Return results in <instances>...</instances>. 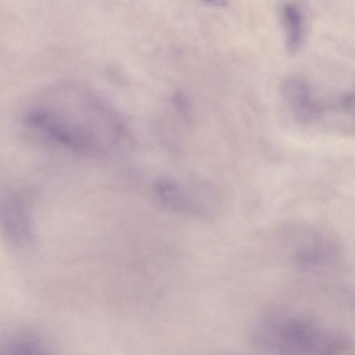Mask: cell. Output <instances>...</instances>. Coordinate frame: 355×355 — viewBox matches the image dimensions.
Here are the masks:
<instances>
[{"label":"cell","mask_w":355,"mask_h":355,"mask_svg":"<svg viewBox=\"0 0 355 355\" xmlns=\"http://www.w3.org/2000/svg\"><path fill=\"white\" fill-rule=\"evenodd\" d=\"M293 261L304 270L324 268L334 263L335 246L323 234L310 229L297 230L288 235Z\"/></svg>","instance_id":"cell-4"},{"label":"cell","mask_w":355,"mask_h":355,"mask_svg":"<svg viewBox=\"0 0 355 355\" xmlns=\"http://www.w3.org/2000/svg\"><path fill=\"white\" fill-rule=\"evenodd\" d=\"M0 227L12 245L23 248L32 244V217L26 204L18 195L11 193L0 200Z\"/></svg>","instance_id":"cell-5"},{"label":"cell","mask_w":355,"mask_h":355,"mask_svg":"<svg viewBox=\"0 0 355 355\" xmlns=\"http://www.w3.org/2000/svg\"><path fill=\"white\" fill-rule=\"evenodd\" d=\"M158 199L171 209L198 215H209L220 205L218 194L204 184L187 185L177 180L162 178L156 182Z\"/></svg>","instance_id":"cell-3"},{"label":"cell","mask_w":355,"mask_h":355,"mask_svg":"<svg viewBox=\"0 0 355 355\" xmlns=\"http://www.w3.org/2000/svg\"><path fill=\"white\" fill-rule=\"evenodd\" d=\"M284 101L294 117L301 123H310L324 112L325 106L315 101L306 81L300 78H290L281 88Z\"/></svg>","instance_id":"cell-6"},{"label":"cell","mask_w":355,"mask_h":355,"mask_svg":"<svg viewBox=\"0 0 355 355\" xmlns=\"http://www.w3.org/2000/svg\"><path fill=\"white\" fill-rule=\"evenodd\" d=\"M205 3L216 7V8H223L225 7L228 3L229 0H202Z\"/></svg>","instance_id":"cell-8"},{"label":"cell","mask_w":355,"mask_h":355,"mask_svg":"<svg viewBox=\"0 0 355 355\" xmlns=\"http://www.w3.org/2000/svg\"><path fill=\"white\" fill-rule=\"evenodd\" d=\"M250 338L257 347L277 354H338L352 347L344 333L310 315L282 307L260 316L252 327Z\"/></svg>","instance_id":"cell-2"},{"label":"cell","mask_w":355,"mask_h":355,"mask_svg":"<svg viewBox=\"0 0 355 355\" xmlns=\"http://www.w3.org/2000/svg\"><path fill=\"white\" fill-rule=\"evenodd\" d=\"M24 120L46 140L87 154L109 150L123 130L118 114L101 94L72 80L48 87L28 107Z\"/></svg>","instance_id":"cell-1"},{"label":"cell","mask_w":355,"mask_h":355,"mask_svg":"<svg viewBox=\"0 0 355 355\" xmlns=\"http://www.w3.org/2000/svg\"><path fill=\"white\" fill-rule=\"evenodd\" d=\"M281 17L285 31V46L289 54L297 53L301 48L304 35V20L300 9L287 3L282 6Z\"/></svg>","instance_id":"cell-7"}]
</instances>
